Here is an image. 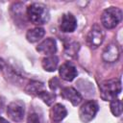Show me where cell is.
Returning <instances> with one entry per match:
<instances>
[{
  "label": "cell",
  "instance_id": "obj_7",
  "mask_svg": "<svg viewBox=\"0 0 123 123\" xmlns=\"http://www.w3.org/2000/svg\"><path fill=\"white\" fill-rule=\"evenodd\" d=\"M59 73H60L61 78L67 82L73 81L78 75V71H77L76 67L69 62L62 63L59 67Z\"/></svg>",
  "mask_w": 123,
  "mask_h": 123
},
{
  "label": "cell",
  "instance_id": "obj_15",
  "mask_svg": "<svg viewBox=\"0 0 123 123\" xmlns=\"http://www.w3.org/2000/svg\"><path fill=\"white\" fill-rule=\"evenodd\" d=\"M26 92L28 94H32V95H38L41 91L44 90V85L41 82H37V81H31L25 88Z\"/></svg>",
  "mask_w": 123,
  "mask_h": 123
},
{
  "label": "cell",
  "instance_id": "obj_22",
  "mask_svg": "<svg viewBox=\"0 0 123 123\" xmlns=\"http://www.w3.org/2000/svg\"><path fill=\"white\" fill-rule=\"evenodd\" d=\"M4 65H5V62H4L3 59H1V58H0V71L4 68Z\"/></svg>",
  "mask_w": 123,
  "mask_h": 123
},
{
  "label": "cell",
  "instance_id": "obj_5",
  "mask_svg": "<svg viewBox=\"0 0 123 123\" xmlns=\"http://www.w3.org/2000/svg\"><path fill=\"white\" fill-rule=\"evenodd\" d=\"M104 38L105 32L98 25H94L86 36V42L91 49H95L102 44Z\"/></svg>",
  "mask_w": 123,
  "mask_h": 123
},
{
  "label": "cell",
  "instance_id": "obj_23",
  "mask_svg": "<svg viewBox=\"0 0 123 123\" xmlns=\"http://www.w3.org/2000/svg\"><path fill=\"white\" fill-rule=\"evenodd\" d=\"M0 123H10L7 119H5V118H3V117H0Z\"/></svg>",
  "mask_w": 123,
  "mask_h": 123
},
{
  "label": "cell",
  "instance_id": "obj_13",
  "mask_svg": "<svg viewBox=\"0 0 123 123\" xmlns=\"http://www.w3.org/2000/svg\"><path fill=\"white\" fill-rule=\"evenodd\" d=\"M58 63H59V59L55 55H50L45 57L41 62L43 69L48 72H54L58 67Z\"/></svg>",
  "mask_w": 123,
  "mask_h": 123
},
{
  "label": "cell",
  "instance_id": "obj_3",
  "mask_svg": "<svg viewBox=\"0 0 123 123\" xmlns=\"http://www.w3.org/2000/svg\"><path fill=\"white\" fill-rule=\"evenodd\" d=\"M122 19V12L115 7H110L106 9L101 16V22L106 29L115 28Z\"/></svg>",
  "mask_w": 123,
  "mask_h": 123
},
{
  "label": "cell",
  "instance_id": "obj_10",
  "mask_svg": "<svg viewBox=\"0 0 123 123\" xmlns=\"http://www.w3.org/2000/svg\"><path fill=\"white\" fill-rule=\"evenodd\" d=\"M37 51L47 56L54 55L57 51V42L54 38L47 37L37 46Z\"/></svg>",
  "mask_w": 123,
  "mask_h": 123
},
{
  "label": "cell",
  "instance_id": "obj_9",
  "mask_svg": "<svg viewBox=\"0 0 123 123\" xmlns=\"http://www.w3.org/2000/svg\"><path fill=\"white\" fill-rule=\"evenodd\" d=\"M76 28H77V20L75 16L70 12L64 13L62 17L60 24L61 31L63 33H72L75 31Z\"/></svg>",
  "mask_w": 123,
  "mask_h": 123
},
{
  "label": "cell",
  "instance_id": "obj_14",
  "mask_svg": "<svg viewBox=\"0 0 123 123\" xmlns=\"http://www.w3.org/2000/svg\"><path fill=\"white\" fill-rule=\"evenodd\" d=\"M45 35V31L43 28L41 27H36L33 29L28 30L27 34H26V38L29 42H37L38 41L40 38H42Z\"/></svg>",
  "mask_w": 123,
  "mask_h": 123
},
{
  "label": "cell",
  "instance_id": "obj_21",
  "mask_svg": "<svg viewBox=\"0 0 123 123\" xmlns=\"http://www.w3.org/2000/svg\"><path fill=\"white\" fill-rule=\"evenodd\" d=\"M4 107H5V100H4V98H3V97H1V96H0V113L3 111Z\"/></svg>",
  "mask_w": 123,
  "mask_h": 123
},
{
  "label": "cell",
  "instance_id": "obj_11",
  "mask_svg": "<svg viewBox=\"0 0 123 123\" xmlns=\"http://www.w3.org/2000/svg\"><path fill=\"white\" fill-rule=\"evenodd\" d=\"M119 58V49L115 43H110L107 45L103 51L102 59L106 62H114Z\"/></svg>",
  "mask_w": 123,
  "mask_h": 123
},
{
  "label": "cell",
  "instance_id": "obj_6",
  "mask_svg": "<svg viewBox=\"0 0 123 123\" xmlns=\"http://www.w3.org/2000/svg\"><path fill=\"white\" fill-rule=\"evenodd\" d=\"M24 112H25L24 103L19 100L12 101L8 105L7 113L12 121H15V122L21 121L24 117Z\"/></svg>",
  "mask_w": 123,
  "mask_h": 123
},
{
  "label": "cell",
  "instance_id": "obj_4",
  "mask_svg": "<svg viewBox=\"0 0 123 123\" xmlns=\"http://www.w3.org/2000/svg\"><path fill=\"white\" fill-rule=\"evenodd\" d=\"M99 106L96 101L94 100H88L85 102L80 110H79V117L82 122L84 123H88L90 122L98 112Z\"/></svg>",
  "mask_w": 123,
  "mask_h": 123
},
{
  "label": "cell",
  "instance_id": "obj_16",
  "mask_svg": "<svg viewBox=\"0 0 123 123\" xmlns=\"http://www.w3.org/2000/svg\"><path fill=\"white\" fill-rule=\"evenodd\" d=\"M79 48H80V44L77 42V41H69L68 43H66L64 45V50H65V53L66 55L70 56V57H74L78 51H79Z\"/></svg>",
  "mask_w": 123,
  "mask_h": 123
},
{
  "label": "cell",
  "instance_id": "obj_1",
  "mask_svg": "<svg viewBox=\"0 0 123 123\" xmlns=\"http://www.w3.org/2000/svg\"><path fill=\"white\" fill-rule=\"evenodd\" d=\"M27 16L33 24L42 25L48 22L50 13L45 5L41 3H33L27 8Z\"/></svg>",
  "mask_w": 123,
  "mask_h": 123
},
{
  "label": "cell",
  "instance_id": "obj_2",
  "mask_svg": "<svg viewBox=\"0 0 123 123\" xmlns=\"http://www.w3.org/2000/svg\"><path fill=\"white\" fill-rule=\"evenodd\" d=\"M100 95L104 101H111L121 92V81L119 79H110L102 82L99 86Z\"/></svg>",
  "mask_w": 123,
  "mask_h": 123
},
{
  "label": "cell",
  "instance_id": "obj_20",
  "mask_svg": "<svg viewBox=\"0 0 123 123\" xmlns=\"http://www.w3.org/2000/svg\"><path fill=\"white\" fill-rule=\"evenodd\" d=\"M60 86H61V83H60V81H59L58 78L54 77V78H52V79L49 81V87H50L53 91L57 90V88H59Z\"/></svg>",
  "mask_w": 123,
  "mask_h": 123
},
{
  "label": "cell",
  "instance_id": "obj_17",
  "mask_svg": "<svg viewBox=\"0 0 123 123\" xmlns=\"http://www.w3.org/2000/svg\"><path fill=\"white\" fill-rule=\"evenodd\" d=\"M110 109H111V113L114 116H120L121 113H122V103H121V101L117 98L111 100V104H110Z\"/></svg>",
  "mask_w": 123,
  "mask_h": 123
},
{
  "label": "cell",
  "instance_id": "obj_18",
  "mask_svg": "<svg viewBox=\"0 0 123 123\" xmlns=\"http://www.w3.org/2000/svg\"><path fill=\"white\" fill-rule=\"evenodd\" d=\"M37 96H38L46 105H48V106L52 105V104L54 103L55 99H56V94H55L54 92H49V91H47V90L41 91Z\"/></svg>",
  "mask_w": 123,
  "mask_h": 123
},
{
  "label": "cell",
  "instance_id": "obj_12",
  "mask_svg": "<svg viewBox=\"0 0 123 123\" xmlns=\"http://www.w3.org/2000/svg\"><path fill=\"white\" fill-rule=\"evenodd\" d=\"M67 115V111L65 107L60 103L55 104L50 110V118L54 122H60L64 119Z\"/></svg>",
  "mask_w": 123,
  "mask_h": 123
},
{
  "label": "cell",
  "instance_id": "obj_8",
  "mask_svg": "<svg viewBox=\"0 0 123 123\" xmlns=\"http://www.w3.org/2000/svg\"><path fill=\"white\" fill-rule=\"evenodd\" d=\"M61 95L65 100H68L73 106H78L83 100L81 93L71 86H66V87L62 88Z\"/></svg>",
  "mask_w": 123,
  "mask_h": 123
},
{
  "label": "cell",
  "instance_id": "obj_19",
  "mask_svg": "<svg viewBox=\"0 0 123 123\" xmlns=\"http://www.w3.org/2000/svg\"><path fill=\"white\" fill-rule=\"evenodd\" d=\"M27 123H42L41 115L37 111H30L27 118Z\"/></svg>",
  "mask_w": 123,
  "mask_h": 123
}]
</instances>
